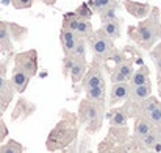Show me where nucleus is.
I'll use <instances>...</instances> for the list:
<instances>
[{
    "label": "nucleus",
    "instance_id": "nucleus-14",
    "mask_svg": "<svg viewBox=\"0 0 161 153\" xmlns=\"http://www.w3.org/2000/svg\"><path fill=\"white\" fill-rule=\"evenodd\" d=\"M149 75H150V70H149V67L147 66H141L138 70H135L133 74H131V77H130V80H128V85L133 88V86H139V85H146V83H149L150 80H149Z\"/></svg>",
    "mask_w": 161,
    "mask_h": 153
},
{
    "label": "nucleus",
    "instance_id": "nucleus-1",
    "mask_svg": "<svg viewBox=\"0 0 161 153\" xmlns=\"http://www.w3.org/2000/svg\"><path fill=\"white\" fill-rule=\"evenodd\" d=\"M158 14L160 11L157 8H152L146 20L139 22L136 27L128 28L130 39L135 41L138 46H141L144 50H150L155 46V42L161 39V24L158 20Z\"/></svg>",
    "mask_w": 161,
    "mask_h": 153
},
{
    "label": "nucleus",
    "instance_id": "nucleus-3",
    "mask_svg": "<svg viewBox=\"0 0 161 153\" xmlns=\"http://www.w3.org/2000/svg\"><path fill=\"white\" fill-rule=\"evenodd\" d=\"M80 120L89 125V131H96L102 122V102L85 100L80 106Z\"/></svg>",
    "mask_w": 161,
    "mask_h": 153
},
{
    "label": "nucleus",
    "instance_id": "nucleus-20",
    "mask_svg": "<svg viewBox=\"0 0 161 153\" xmlns=\"http://www.w3.org/2000/svg\"><path fill=\"white\" fill-rule=\"evenodd\" d=\"M114 5H117V0H89L88 2V6L91 8V11H96V13H100Z\"/></svg>",
    "mask_w": 161,
    "mask_h": 153
},
{
    "label": "nucleus",
    "instance_id": "nucleus-15",
    "mask_svg": "<svg viewBox=\"0 0 161 153\" xmlns=\"http://www.w3.org/2000/svg\"><path fill=\"white\" fill-rule=\"evenodd\" d=\"M120 24H122L120 19L102 22V28H100V30L107 35L108 38H111V39L114 41V39H119V38H120Z\"/></svg>",
    "mask_w": 161,
    "mask_h": 153
},
{
    "label": "nucleus",
    "instance_id": "nucleus-25",
    "mask_svg": "<svg viewBox=\"0 0 161 153\" xmlns=\"http://www.w3.org/2000/svg\"><path fill=\"white\" fill-rule=\"evenodd\" d=\"M85 41L86 39H78L77 41V44H75V47H74V50H72V56L74 58H86V44H85Z\"/></svg>",
    "mask_w": 161,
    "mask_h": 153
},
{
    "label": "nucleus",
    "instance_id": "nucleus-30",
    "mask_svg": "<svg viewBox=\"0 0 161 153\" xmlns=\"http://www.w3.org/2000/svg\"><path fill=\"white\" fill-rule=\"evenodd\" d=\"M6 63L8 61H0V77L6 75Z\"/></svg>",
    "mask_w": 161,
    "mask_h": 153
},
{
    "label": "nucleus",
    "instance_id": "nucleus-22",
    "mask_svg": "<svg viewBox=\"0 0 161 153\" xmlns=\"http://www.w3.org/2000/svg\"><path fill=\"white\" fill-rule=\"evenodd\" d=\"M74 16H75L77 19L89 20V19H91V16H92V11H91V8L88 6V3H83V5H80V6L74 11Z\"/></svg>",
    "mask_w": 161,
    "mask_h": 153
},
{
    "label": "nucleus",
    "instance_id": "nucleus-4",
    "mask_svg": "<svg viewBox=\"0 0 161 153\" xmlns=\"http://www.w3.org/2000/svg\"><path fill=\"white\" fill-rule=\"evenodd\" d=\"M75 127L70 125L69 122L63 120L59 122L53 128V131L50 133L49 138V149L55 150V149H61L64 145H67L69 142H72V139L75 138Z\"/></svg>",
    "mask_w": 161,
    "mask_h": 153
},
{
    "label": "nucleus",
    "instance_id": "nucleus-9",
    "mask_svg": "<svg viewBox=\"0 0 161 153\" xmlns=\"http://www.w3.org/2000/svg\"><path fill=\"white\" fill-rule=\"evenodd\" d=\"M124 8L127 9V13H130L133 17L136 19H144L150 14L152 6L147 3H139V2H131V0H125L124 2Z\"/></svg>",
    "mask_w": 161,
    "mask_h": 153
},
{
    "label": "nucleus",
    "instance_id": "nucleus-16",
    "mask_svg": "<svg viewBox=\"0 0 161 153\" xmlns=\"http://www.w3.org/2000/svg\"><path fill=\"white\" fill-rule=\"evenodd\" d=\"M11 49H13V42H11L8 24L0 22V52L6 53V52H11Z\"/></svg>",
    "mask_w": 161,
    "mask_h": 153
},
{
    "label": "nucleus",
    "instance_id": "nucleus-24",
    "mask_svg": "<svg viewBox=\"0 0 161 153\" xmlns=\"http://www.w3.org/2000/svg\"><path fill=\"white\" fill-rule=\"evenodd\" d=\"M153 127H160L161 125V105H158L157 108H153L149 114H147V117H146Z\"/></svg>",
    "mask_w": 161,
    "mask_h": 153
},
{
    "label": "nucleus",
    "instance_id": "nucleus-33",
    "mask_svg": "<svg viewBox=\"0 0 161 153\" xmlns=\"http://www.w3.org/2000/svg\"><path fill=\"white\" fill-rule=\"evenodd\" d=\"M42 3H46V5H55V2L56 0H41Z\"/></svg>",
    "mask_w": 161,
    "mask_h": 153
},
{
    "label": "nucleus",
    "instance_id": "nucleus-34",
    "mask_svg": "<svg viewBox=\"0 0 161 153\" xmlns=\"http://www.w3.org/2000/svg\"><path fill=\"white\" fill-rule=\"evenodd\" d=\"M158 141L161 142V131H158Z\"/></svg>",
    "mask_w": 161,
    "mask_h": 153
},
{
    "label": "nucleus",
    "instance_id": "nucleus-5",
    "mask_svg": "<svg viewBox=\"0 0 161 153\" xmlns=\"http://www.w3.org/2000/svg\"><path fill=\"white\" fill-rule=\"evenodd\" d=\"M14 69L22 70L30 78H33L38 74V52L35 49L22 53H17L14 58Z\"/></svg>",
    "mask_w": 161,
    "mask_h": 153
},
{
    "label": "nucleus",
    "instance_id": "nucleus-27",
    "mask_svg": "<svg viewBox=\"0 0 161 153\" xmlns=\"http://www.w3.org/2000/svg\"><path fill=\"white\" fill-rule=\"evenodd\" d=\"M150 56H152L153 63L157 64V74H158V78H160V81H161V44L157 47V49L152 50Z\"/></svg>",
    "mask_w": 161,
    "mask_h": 153
},
{
    "label": "nucleus",
    "instance_id": "nucleus-18",
    "mask_svg": "<svg viewBox=\"0 0 161 153\" xmlns=\"http://www.w3.org/2000/svg\"><path fill=\"white\" fill-rule=\"evenodd\" d=\"M136 105H139V111H141V114L142 116H147L153 108H157L158 105H161L160 100L157 99V97H147V99H144V100H141V102H135Z\"/></svg>",
    "mask_w": 161,
    "mask_h": 153
},
{
    "label": "nucleus",
    "instance_id": "nucleus-23",
    "mask_svg": "<svg viewBox=\"0 0 161 153\" xmlns=\"http://www.w3.org/2000/svg\"><path fill=\"white\" fill-rule=\"evenodd\" d=\"M141 141H142V145L146 147V149H152L157 142H158V130H152L149 134H146L144 138H141Z\"/></svg>",
    "mask_w": 161,
    "mask_h": 153
},
{
    "label": "nucleus",
    "instance_id": "nucleus-28",
    "mask_svg": "<svg viewBox=\"0 0 161 153\" xmlns=\"http://www.w3.org/2000/svg\"><path fill=\"white\" fill-rule=\"evenodd\" d=\"M36 0H11V3L16 9H27V8L33 6Z\"/></svg>",
    "mask_w": 161,
    "mask_h": 153
},
{
    "label": "nucleus",
    "instance_id": "nucleus-17",
    "mask_svg": "<svg viewBox=\"0 0 161 153\" xmlns=\"http://www.w3.org/2000/svg\"><path fill=\"white\" fill-rule=\"evenodd\" d=\"M152 130H153V125H152L146 117L138 119L136 123H135V134H136L138 138H144V136L149 134Z\"/></svg>",
    "mask_w": 161,
    "mask_h": 153
},
{
    "label": "nucleus",
    "instance_id": "nucleus-36",
    "mask_svg": "<svg viewBox=\"0 0 161 153\" xmlns=\"http://www.w3.org/2000/svg\"><path fill=\"white\" fill-rule=\"evenodd\" d=\"M160 14H161V9H160Z\"/></svg>",
    "mask_w": 161,
    "mask_h": 153
},
{
    "label": "nucleus",
    "instance_id": "nucleus-35",
    "mask_svg": "<svg viewBox=\"0 0 161 153\" xmlns=\"http://www.w3.org/2000/svg\"><path fill=\"white\" fill-rule=\"evenodd\" d=\"M0 117H2V109H0Z\"/></svg>",
    "mask_w": 161,
    "mask_h": 153
},
{
    "label": "nucleus",
    "instance_id": "nucleus-11",
    "mask_svg": "<svg viewBox=\"0 0 161 153\" xmlns=\"http://www.w3.org/2000/svg\"><path fill=\"white\" fill-rule=\"evenodd\" d=\"M30 80H31V78H30L27 74H24L22 70H19V69H14V67H13L9 83H11V86H13V89H14V91H17V92H20V94H22V92L27 89V86H28Z\"/></svg>",
    "mask_w": 161,
    "mask_h": 153
},
{
    "label": "nucleus",
    "instance_id": "nucleus-7",
    "mask_svg": "<svg viewBox=\"0 0 161 153\" xmlns=\"http://www.w3.org/2000/svg\"><path fill=\"white\" fill-rule=\"evenodd\" d=\"M83 78H85L83 80L85 89L96 88V86H105V80H103V75H102V70H100V64H97V63H92L91 69L86 70Z\"/></svg>",
    "mask_w": 161,
    "mask_h": 153
},
{
    "label": "nucleus",
    "instance_id": "nucleus-29",
    "mask_svg": "<svg viewBox=\"0 0 161 153\" xmlns=\"http://www.w3.org/2000/svg\"><path fill=\"white\" fill-rule=\"evenodd\" d=\"M72 63H74V56L72 55H66L64 56V61H63V75L64 77L69 75V69H70Z\"/></svg>",
    "mask_w": 161,
    "mask_h": 153
},
{
    "label": "nucleus",
    "instance_id": "nucleus-32",
    "mask_svg": "<svg viewBox=\"0 0 161 153\" xmlns=\"http://www.w3.org/2000/svg\"><path fill=\"white\" fill-rule=\"evenodd\" d=\"M5 134V125H3V122L0 120V138Z\"/></svg>",
    "mask_w": 161,
    "mask_h": 153
},
{
    "label": "nucleus",
    "instance_id": "nucleus-8",
    "mask_svg": "<svg viewBox=\"0 0 161 153\" xmlns=\"http://www.w3.org/2000/svg\"><path fill=\"white\" fill-rule=\"evenodd\" d=\"M130 91H131V86L128 85V81L113 83L111 91H109V103L111 105H116V103L127 100L128 96H130Z\"/></svg>",
    "mask_w": 161,
    "mask_h": 153
},
{
    "label": "nucleus",
    "instance_id": "nucleus-26",
    "mask_svg": "<svg viewBox=\"0 0 161 153\" xmlns=\"http://www.w3.org/2000/svg\"><path fill=\"white\" fill-rule=\"evenodd\" d=\"M0 153H22V145L16 141H8L0 149Z\"/></svg>",
    "mask_w": 161,
    "mask_h": 153
},
{
    "label": "nucleus",
    "instance_id": "nucleus-10",
    "mask_svg": "<svg viewBox=\"0 0 161 153\" xmlns=\"http://www.w3.org/2000/svg\"><path fill=\"white\" fill-rule=\"evenodd\" d=\"M77 41H78L77 35H75L67 25L63 24V28H61V46H63V50H64V56L72 53L75 44H77Z\"/></svg>",
    "mask_w": 161,
    "mask_h": 153
},
{
    "label": "nucleus",
    "instance_id": "nucleus-21",
    "mask_svg": "<svg viewBox=\"0 0 161 153\" xmlns=\"http://www.w3.org/2000/svg\"><path fill=\"white\" fill-rule=\"evenodd\" d=\"M127 114L124 109H116L111 112V125L114 127H125L127 125Z\"/></svg>",
    "mask_w": 161,
    "mask_h": 153
},
{
    "label": "nucleus",
    "instance_id": "nucleus-2",
    "mask_svg": "<svg viewBox=\"0 0 161 153\" xmlns=\"http://www.w3.org/2000/svg\"><path fill=\"white\" fill-rule=\"evenodd\" d=\"M88 41H89L91 50L94 55V63L100 64V63H105L107 59H116V63H117L119 55L114 49V41L111 38H108L102 30L92 31V35L88 38Z\"/></svg>",
    "mask_w": 161,
    "mask_h": 153
},
{
    "label": "nucleus",
    "instance_id": "nucleus-19",
    "mask_svg": "<svg viewBox=\"0 0 161 153\" xmlns=\"http://www.w3.org/2000/svg\"><path fill=\"white\" fill-rule=\"evenodd\" d=\"M86 99L91 102H102L105 99V86H96L86 89Z\"/></svg>",
    "mask_w": 161,
    "mask_h": 153
},
{
    "label": "nucleus",
    "instance_id": "nucleus-13",
    "mask_svg": "<svg viewBox=\"0 0 161 153\" xmlns=\"http://www.w3.org/2000/svg\"><path fill=\"white\" fill-rule=\"evenodd\" d=\"M150 96H152V85H150V81H149V83H146V85L133 86L131 91H130L128 99H130V103H135V102H141V100H144V99H147V97H150Z\"/></svg>",
    "mask_w": 161,
    "mask_h": 153
},
{
    "label": "nucleus",
    "instance_id": "nucleus-31",
    "mask_svg": "<svg viewBox=\"0 0 161 153\" xmlns=\"http://www.w3.org/2000/svg\"><path fill=\"white\" fill-rule=\"evenodd\" d=\"M152 149H153V150H155L157 153H160L161 152V142H160V141H158V142H157V144H155Z\"/></svg>",
    "mask_w": 161,
    "mask_h": 153
},
{
    "label": "nucleus",
    "instance_id": "nucleus-6",
    "mask_svg": "<svg viewBox=\"0 0 161 153\" xmlns=\"http://www.w3.org/2000/svg\"><path fill=\"white\" fill-rule=\"evenodd\" d=\"M133 67H135V64H133V61L131 59H127V61H117L116 63V67L113 69V72H111V81L113 83H124V81H128L130 80V77H131V74L135 72L133 70Z\"/></svg>",
    "mask_w": 161,
    "mask_h": 153
},
{
    "label": "nucleus",
    "instance_id": "nucleus-12",
    "mask_svg": "<svg viewBox=\"0 0 161 153\" xmlns=\"http://www.w3.org/2000/svg\"><path fill=\"white\" fill-rule=\"evenodd\" d=\"M86 70H88L86 58H74V63H72V66L69 69V75H70L72 81L77 83V81H80L85 77Z\"/></svg>",
    "mask_w": 161,
    "mask_h": 153
}]
</instances>
